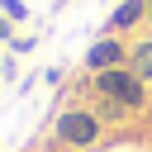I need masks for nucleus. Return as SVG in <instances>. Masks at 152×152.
<instances>
[{"mask_svg":"<svg viewBox=\"0 0 152 152\" xmlns=\"http://www.w3.org/2000/svg\"><path fill=\"white\" fill-rule=\"evenodd\" d=\"M100 114L95 109H66V114H57V142L62 147H95L100 142Z\"/></svg>","mask_w":152,"mask_h":152,"instance_id":"nucleus-1","label":"nucleus"},{"mask_svg":"<svg viewBox=\"0 0 152 152\" xmlns=\"http://www.w3.org/2000/svg\"><path fill=\"white\" fill-rule=\"evenodd\" d=\"M95 90L104 95V100H114V104H124V109H138L142 100H147V90H142V81L128 71V66H114V71H100L95 76Z\"/></svg>","mask_w":152,"mask_h":152,"instance_id":"nucleus-2","label":"nucleus"},{"mask_svg":"<svg viewBox=\"0 0 152 152\" xmlns=\"http://www.w3.org/2000/svg\"><path fill=\"white\" fill-rule=\"evenodd\" d=\"M86 66L100 76V71H114V66H128V48L114 43V38H95L90 52H86Z\"/></svg>","mask_w":152,"mask_h":152,"instance_id":"nucleus-3","label":"nucleus"},{"mask_svg":"<svg viewBox=\"0 0 152 152\" xmlns=\"http://www.w3.org/2000/svg\"><path fill=\"white\" fill-rule=\"evenodd\" d=\"M138 19H147V0H119V10L109 14V28H133Z\"/></svg>","mask_w":152,"mask_h":152,"instance_id":"nucleus-4","label":"nucleus"},{"mask_svg":"<svg viewBox=\"0 0 152 152\" xmlns=\"http://www.w3.org/2000/svg\"><path fill=\"white\" fill-rule=\"evenodd\" d=\"M128 71H133V76H138L142 86L152 81V38H147V43H133V48H128Z\"/></svg>","mask_w":152,"mask_h":152,"instance_id":"nucleus-5","label":"nucleus"},{"mask_svg":"<svg viewBox=\"0 0 152 152\" xmlns=\"http://www.w3.org/2000/svg\"><path fill=\"white\" fill-rule=\"evenodd\" d=\"M0 10H5V19H24V14H28L24 0H0Z\"/></svg>","mask_w":152,"mask_h":152,"instance_id":"nucleus-6","label":"nucleus"},{"mask_svg":"<svg viewBox=\"0 0 152 152\" xmlns=\"http://www.w3.org/2000/svg\"><path fill=\"white\" fill-rule=\"evenodd\" d=\"M14 33V19H0V38H10Z\"/></svg>","mask_w":152,"mask_h":152,"instance_id":"nucleus-7","label":"nucleus"},{"mask_svg":"<svg viewBox=\"0 0 152 152\" xmlns=\"http://www.w3.org/2000/svg\"><path fill=\"white\" fill-rule=\"evenodd\" d=\"M147 19H152V0H147Z\"/></svg>","mask_w":152,"mask_h":152,"instance_id":"nucleus-8","label":"nucleus"},{"mask_svg":"<svg viewBox=\"0 0 152 152\" xmlns=\"http://www.w3.org/2000/svg\"><path fill=\"white\" fill-rule=\"evenodd\" d=\"M52 5H66V0H52Z\"/></svg>","mask_w":152,"mask_h":152,"instance_id":"nucleus-9","label":"nucleus"}]
</instances>
